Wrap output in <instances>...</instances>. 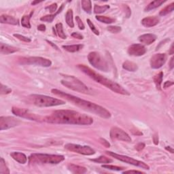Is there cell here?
Here are the masks:
<instances>
[{
    "mask_svg": "<svg viewBox=\"0 0 174 174\" xmlns=\"http://www.w3.org/2000/svg\"><path fill=\"white\" fill-rule=\"evenodd\" d=\"M173 82H171V81H167L165 82V83H164V85H163V87L164 88H168V87H170L171 86H172V85H173Z\"/></svg>",
    "mask_w": 174,
    "mask_h": 174,
    "instance_id": "cell-47",
    "label": "cell"
},
{
    "mask_svg": "<svg viewBox=\"0 0 174 174\" xmlns=\"http://www.w3.org/2000/svg\"><path fill=\"white\" fill-rule=\"evenodd\" d=\"M123 67L124 70L129 71H136L138 70V67H137V64L129 61H124L123 64Z\"/></svg>",
    "mask_w": 174,
    "mask_h": 174,
    "instance_id": "cell-23",
    "label": "cell"
},
{
    "mask_svg": "<svg viewBox=\"0 0 174 174\" xmlns=\"http://www.w3.org/2000/svg\"><path fill=\"white\" fill-rule=\"evenodd\" d=\"M146 52V49L143 45L140 44H134L131 45L128 48V53L131 56L140 57L142 56Z\"/></svg>",
    "mask_w": 174,
    "mask_h": 174,
    "instance_id": "cell-15",
    "label": "cell"
},
{
    "mask_svg": "<svg viewBox=\"0 0 174 174\" xmlns=\"http://www.w3.org/2000/svg\"><path fill=\"white\" fill-rule=\"evenodd\" d=\"M64 8V4H62L61 6L60 7V8L59 9V10L55 12V14H51V15H47V16H42V17L40 18V20L42 21H44V22H52L53 21V20L55 19V18L56 17V16L57 14H59L63 10V9Z\"/></svg>",
    "mask_w": 174,
    "mask_h": 174,
    "instance_id": "cell-22",
    "label": "cell"
},
{
    "mask_svg": "<svg viewBox=\"0 0 174 174\" xmlns=\"http://www.w3.org/2000/svg\"><path fill=\"white\" fill-rule=\"evenodd\" d=\"M110 137L111 140H118L126 142H131V138L125 131L119 127H114L110 130Z\"/></svg>",
    "mask_w": 174,
    "mask_h": 174,
    "instance_id": "cell-12",
    "label": "cell"
},
{
    "mask_svg": "<svg viewBox=\"0 0 174 174\" xmlns=\"http://www.w3.org/2000/svg\"><path fill=\"white\" fill-rule=\"evenodd\" d=\"M47 42H48V43L49 44L51 45V46H52V47H53L54 48H55V49H56V50H58V51H59V48H58V47H57V46H56L55 44H54L53 43H52V42H51V41H48V40H47Z\"/></svg>",
    "mask_w": 174,
    "mask_h": 174,
    "instance_id": "cell-50",
    "label": "cell"
},
{
    "mask_svg": "<svg viewBox=\"0 0 174 174\" xmlns=\"http://www.w3.org/2000/svg\"><path fill=\"white\" fill-rule=\"evenodd\" d=\"M12 92V89L9 87L4 86L3 84H1V89H0V93L2 95H7L10 93Z\"/></svg>",
    "mask_w": 174,
    "mask_h": 174,
    "instance_id": "cell-39",
    "label": "cell"
},
{
    "mask_svg": "<svg viewBox=\"0 0 174 174\" xmlns=\"http://www.w3.org/2000/svg\"><path fill=\"white\" fill-rule=\"evenodd\" d=\"M165 149L167 150H168L169 152H170L171 153H173L174 152V150H173V149L172 148V147H170V146H167L166 148H165Z\"/></svg>",
    "mask_w": 174,
    "mask_h": 174,
    "instance_id": "cell-53",
    "label": "cell"
},
{
    "mask_svg": "<svg viewBox=\"0 0 174 174\" xmlns=\"http://www.w3.org/2000/svg\"><path fill=\"white\" fill-rule=\"evenodd\" d=\"M95 18H96L97 21H99L101 22H103V23H106V24H111L115 22V20L114 18L107 17V16H98L97 15L95 16Z\"/></svg>",
    "mask_w": 174,
    "mask_h": 174,
    "instance_id": "cell-31",
    "label": "cell"
},
{
    "mask_svg": "<svg viewBox=\"0 0 174 174\" xmlns=\"http://www.w3.org/2000/svg\"><path fill=\"white\" fill-rule=\"evenodd\" d=\"M0 22L2 23H6L12 25H17L18 24V20L12 16L7 14H2L0 16Z\"/></svg>",
    "mask_w": 174,
    "mask_h": 174,
    "instance_id": "cell-20",
    "label": "cell"
},
{
    "mask_svg": "<svg viewBox=\"0 0 174 174\" xmlns=\"http://www.w3.org/2000/svg\"><path fill=\"white\" fill-rule=\"evenodd\" d=\"M12 113L17 116H19L21 118H23V119H26L30 120H34V121H44V118H42L37 115L36 114L32 113L31 111L28 110L27 109H25V108H20L17 107H13L12 109Z\"/></svg>",
    "mask_w": 174,
    "mask_h": 174,
    "instance_id": "cell-10",
    "label": "cell"
},
{
    "mask_svg": "<svg viewBox=\"0 0 174 174\" xmlns=\"http://www.w3.org/2000/svg\"><path fill=\"white\" fill-rule=\"evenodd\" d=\"M34 14V12H31L30 14L29 15H25L21 19V25L23 27L30 29L31 28V24H30V19L31 16Z\"/></svg>",
    "mask_w": 174,
    "mask_h": 174,
    "instance_id": "cell-26",
    "label": "cell"
},
{
    "mask_svg": "<svg viewBox=\"0 0 174 174\" xmlns=\"http://www.w3.org/2000/svg\"><path fill=\"white\" fill-rule=\"evenodd\" d=\"M55 29H56V31H57L58 35L59 36L60 38L63 39V40L67 38V35H65L64 30H63V24L61 23V22H59V23L56 24Z\"/></svg>",
    "mask_w": 174,
    "mask_h": 174,
    "instance_id": "cell-29",
    "label": "cell"
},
{
    "mask_svg": "<svg viewBox=\"0 0 174 174\" xmlns=\"http://www.w3.org/2000/svg\"><path fill=\"white\" fill-rule=\"evenodd\" d=\"M174 59V58L172 57V58H171V59H170V62H169V67H170V69L171 70H172V69L174 67V63H173V60Z\"/></svg>",
    "mask_w": 174,
    "mask_h": 174,
    "instance_id": "cell-49",
    "label": "cell"
},
{
    "mask_svg": "<svg viewBox=\"0 0 174 174\" xmlns=\"http://www.w3.org/2000/svg\"><path fill=\"white\" fill-rule=\"evenodd\" d=\"M65 157L63 155L48 154L34 153L29 157V163L34 164H59L63 161Z\"/></svg>",
    "mask_w": 174,
    "mask_h": 174,
    "instance_id": "cell-5",
    "label": "cell"
},
{
    "mask_svg": "<svg viewBox=\"0 0 174 174\" xmlns=\"http://www.w3.org/2000/svg\"><path fill=\"white\" fill-rule=\"evenodd\" d=\"M100 141H101V142L102 143V144H103L104 146H106V148H110V144L109 142H107V140H106L105 139H103V138H101Z\"/></svg>",
    "mask_w": 174,
    "mask_h": 174,
    "instance_id": "cell-45",
    "label": "cell"
},
{
    "mask_svg": "<svg viewBox=\"0 0 174 174\" xmlns=\"http://www.w3.org/2000/svg\"><path fill=\"white\" fill-rule=\"evenodd\" d=\"M61 83L65 87L74 91L84 94L89 93V90L87 85L74 75H64V78L61 81Z\"/></svg>",
    "mask_w": 174,
    "mask_h": 174,
    "instance_id": "cell-6",
    "label": "cell"
},
{
    "mask_svg": "<svg viewBox=\"0 0 174 174\" xmlns=\"http://www.w3.org/2000/svg\"><path fill=\"white\" fill-rule=\"evenodd\" d=\"M165 2V1H163V0H156V1H154L152 2L148 5L146 8H145V11H150L152 10L155 9L156 8L159 7L160 6H161Z\"/></svg>",
    "mask_w": 174,
    "mask_h": 174,
    "instance_id": "cell-24",
    "label": "cell"
},
{
    "mask_svg": "<svg viewBox=\"0 0 174 174\" xmlns=\"http://www.w3.org/2000/svg\"><path fill=\"white\" fill-rule=\"evenodd\" d=\"M102 167L104 169H110V170H112V171H121L124 169L123 168V167L114 166V165H102Z\"/></svg>",
    "mask_w": 174,
    "mask_h": 174,
    "instance_id": "cell-38",
    "label": "cell"
},
{
    "mask_svg": "<svg viewBox=\"0 0 174 174\" xmlns=\"http://www.w3.org/2000/svg\"><path fill=\"white\" fill-rule=\"evenodd\" d=\"M91 160L97 163H110L112 162V160L105 156H101L97 159H91Z\"/></svg>",
    "mask_w": 174,
    "mask_h": 174,
    "instance_id": "cell-34",
    "label": "cell"
},
{
    "mask_svg": "<svg viewBox=\"0 0 174 174\" xmlns=\"http://www.w3.org/2000/svg\"><path fill=\"white\" fill-rule=\"evenodd\" d=\"M18 48L11 47L8 44H6L4 43L0 44V51L2 55H9V54H12L14 52L18 51Z\"/></svg>",
    "mask_w": 174,
    "mask_h": 174,
    "instance_id": "cell-18",
    "label": "cell"
},
{
    "mask_svg": "<svg viewBox=\"0 0 174 174\" xmlns=\"http://www.w3.org/2000/svg\"><path fill=\"white\" fill-rule=\"evenodd\" d=\"M75 21H76V22L78 24V27L80 29V30H84L85 29V26L84 25V23L83 22V21H82V19L79 17L78 16H75Z\"/></svg>",
    "mask_w": 174,
    "mask_h": 174,
    "instance_id": "cell-41",
    "label": "cell"
},
{
    "mask_svg": "<svg viewBox=\"0 0 174 174\" xmlns=\"http://www.w3.org/2000/svg\"><path fill=\"white\" fill-rule=\"evenodd\" d=\"M20 120L12 116L0 117V130H7L20 124Z\"/></svg>",
    "mask_w": 174,
    "mask_h": 174,
    "instance_id": "cell-13",
    "label": "cell"
},
{
    "mask_svg": "<svg viewBox=\"0 0 174 174\" xmlns=\"http://www.w3.org/2000/svg\"><path fill=\"white\" fill-rule=\"evenodd\" d=\"M57 8V4H56V3H55V4H52V5L49 6H47V7L46 8V9L48 10L51 13H55Z\"/></svg>",
    "mask_w": 174,
    "mask_h": 174,
    "instance_id": "cell-42",
    "label": "cell"
},
{
    "mask_svg": "<svg viewBox=\"0 0 174 174\" xmlns=\"http://www.w3.org/2000/svg\"><path fill=\"white\" fill-rule=\"evenodd\" d=\"M169 55H173V53H174V51H173V44H172V46H171V48H170V50H169Z\"/></svg>",
    "mask_w": 174,
    "mask_h": 174,
    "instance_id": "cell-52",
    "label": "cell"
},
{
    "mask_svg": "<svg viewBox=\"0 0 174 174\" xmlns=\"http://www.w3.org/2000/svg\"><path fill=\"white\" fill-rule=\"evenodd\" d=\"M83 48V45L82 44H74V45H66L63 46V48L65 51L70 52H75L80 51Z\"/></svg>",
    "mask_w": 174,
    "mask_h": 174,
    "instance_id": "cell-25",
    "label": "cell"
},
{
    "mask_svg": "<svg viewBox=\"0 0 174 174\" xmlns=\"http://www.w3.org/2000/svg\"><path fill=\"white\" fill-rule=\"evenodd\" d=\"M156 40V35L152 34H147L140 35L139 37V40L142 44L146 45H150Z\"/></svg>",
    "mask_w": 174,
    "mask_h": 174,
    "instance_id": "cell-17",
    "label": "cell"
},
{
    "mask_svg": "<svg viewBox=\"0 0 174 174\" xmlns=\"http://www.w3.org/2000/svg\"><path fill=\"white\" fill-rule=\"evenodd\" d=\"M163 73L162 71H160L159 74H156L154 78V84H155L156 85V89L159 91L161 90V84L163 82Z\"/></svg>",
    "mask_w": 174,
    "mask_h": 174,
    "instance_id": "cell-27",
    "label": "cell"
},
{
    "mask_svg": "<svg viewBox=\"0 0 174 174\" xmlns=\"http://www.w3.org/2000/svg\"><path fill=\"white\" fill-rule=\"evenodd\" d=\"M144 147H145V144L144 143H140L136 146V149L138 152H140V151H142L144 148Z\"/></svg>",
    "mask_w": 174,
    "mask_h": 174,
    "instance_id": "cell-44",
    "label": "cell"
},
{
    "mask_svg": "<svg viewBox=\"0 0 174 174\" xmlns=\"http://www.w3.org/2000/svg\"><path fill=\"white\" fill-rule=\"evenodd\" d=\"M106 152L108 154V155H110V156L113 157V158L116 159L117 160H120V161L130 164V165H132L134 166L141 167V168L144 169H147V170L150 169V167L146 163H144L142 161H140V160L134 159L133 158H131V157L127 156L121 155V154H119L114 153L112 152H109V151H106Z\"/></svg>",
    "mask_w": 174,
    "mask_h": 174,
    "instance_id": "cell-8",
    "label": "cell"
},
{
    "mask_svg": "<svg viewBox=\"0 0 174 174\" xmlns=\"http://www.w3.org/2000/svg\"><path fill=\"white\" fill-rule=\"evenodd\" d=\"M88 60L93 67L97 70L108 71H109V65L107 61L97 52H91L88 55Z\"/></svg>",
    "mask_w": 174,
    "mask_h": 174,
    "instance_id": "cell-7",
    "label": "cell"
},
{
    "mask_svg": "<svg viewBox=\"0 0 174 174\" xmlns=\"http://www.w3.org/2000/svg\"><path fill=\"white\" fill-rule=\"evenodd\" d=\"M19 63L22 65H33L44 67H51L52 65V61L50 59L40 57H22L19 60Z\"/></svg>",
    "mask_w": 174,
    "mask_h": 174,
    "instance_id": "cell-9",
    "label": "cell"
},
{
    "mask_svg": "<svg viewBox=\"0 0 174 174\" xmlns=\"http://www.w3.org/2000/svg\"><path fill=\"white\" fill-rule=\"evenodd\" d=\"M173 9H174V3L172 2V4L168 5V6H167L165 8H164L159 13V14L160 16H165L167 14H168L169 13H171L172 12H173Z\"/></svg>",
    "mask_w": 174,
    "mask_h": 174,
    "instance_id": "cell-33",
    "label": "cell"
},
{
    "mask_svg": "<svg viewBox=\"0 0 174 174\" xmlns=\"http://www.w3.org/2000/svg\"><path fill=\"white\" fill-rule=\"evenodd\" d=\"M13 35H14V37H15L16 38H17L18 40L22 41V42H27V43H28V42H30L31 41L30 38H29L27 37H25V36L20 35V34H15Z\"/></svg>",
    "mask_w": 174,
    "mask_h": 174,
    "instance_id": "cell-40",
    "label": "cell"
},
{
    "mask_svg": "<svg viewBox=\"0 0 174 174\" xmlns=\"http://www.w3.org/2000/svg\"><path fill=\"white\" fill-rule=\"evenodd\" d=\"M65 21H66L67 24L70 26L71 28L74 27V23L73 21V11L72 10H68L66 14H65Z\"/></svg>",
    "mask_w": 174,
    "mask_h": 174,
    "instance_id": "cell-28",
    "label": "cell"
},
{
    "mask_svg": "<svg viewBox=\"0 0 174 174\" xmlns=\"http://www.w3.org/2000/svg\"><path fill=\"white\" fill-rule=\"evenodd\" d=\"M87 23L88 25V26H89V27L90 29H91L92 31H93V33H94V34L95 35H99V31H98V29L95 27V25L93 23V22H92L90 19H87Z\"/></svg>",
    "mask_w": 174,
    "mask_h": 174,
    "instance_id": "cell-37",
    "label": "cell"
},
{
    "mask_svg": "<svg viewBox=\"0 0 174 174\" xmlns=\"http://www.w3.org/2000/svg\"><path fill=\"white\" fill-rule=\"evenodd\" d=\"M44 122L51 124L90 125L93 124V119L88 115L76 111L61 110L55 111L50 116L44 117Z\"/></svg>",
    "mask_w": 174,
    "mask_h": 174,
    "instance_id": "cell-1",
    "label": "cell"
},
{
    "mask_svg": "<svg viewBox=\"0 0 174 174\" xmlns=\"http://www.w3.org/2000/svg\"><path fill=\"white\" fill-rule=\"evenodd\" d=\"M38 30L40 31H46V26L43 24L40 25L38 26Z\"/></svg>",
    "mask_w": 174,
    "mask_h": 174,
    "instance_id": "cell-48",
    "label": "cell"
},
{
    "mask_svg": "<svg viewBox=\"0 0 174 174\" xmlns=\"http://www.w3.org/2000/svg\"><path fill=\"white\" fill-rule=\"evenodd\" d=\"M107 31L112 33V34H118V33H120L122 31V29L119 26H109L107 27Z\"/></svg>",
    "mask_w": 174,
    "mask_h": 174,
    "instance_id": "cell-36",
    "label": "cell"
},
{
    "mask_svg": "<svg viewBox=\"0 0 174 174\" xmlns=\"http://www.w3.org/2000/svg\"><path fill=\"white\" fill-rule=\"evenodd\" d=\"M154 142L156 144V145H157V144H159V137L157 136H154Z\"/></svg>",
    "mask_w": 174,
    "mask_h": 174,
    "instance_id": "cell-51",
    "label": "cell"
},
{
    "mask_svg": "<svg viewBox=\"0 0 174 174\" xmlns=\"http://www.w3.org/2000/svg\"><path fill=\"white\" fill-rule=\"evenodd\" d=\"M10 156L13 159L21 164H25L27 161V158L25 154L19 152H13L10 154Z\"/></svg>",
    "mask_w": 174,
    "mask_h": 174,
    "instance_id": "cell-21",
    "label": "cell"
},
{
    "mask_svg": "<svg viewBox=\"0 0 174 174\" xmlns=\"http://www.w3.org/2000/svg\"><path fill=\"white\" fill-rule=\"evenodd\" d=\"M0 173L2 174H9L10 171L8 167L6 165V162L3 158H1L0 160Z\"/></svg>",
    "mask_w": 174,
    "mask_h": 174,
    "instance_id": "cell-35",
    "label": "cell"
},
{
    "mask_svg": "<svg viewBox=\"0 0 174 174\" xmlns=\"http://www.w3.org/2000/svg\"><path fill=\"white\" fill-rule=\"evenodd\" d=\"M167 56L165 54L159 53L152 56L150 59V66L152 69H159L165 63Z\"/></svg>",
    "mask_w": 174,
    "mask_h": 174,
    "instance_id": "cell-14",
    "label": "cell"
},
{
    "mask_svg": "<svg viewBox=\"0 0 174 174\" xmlns=\"http://www.w3.org/2000/svg\"><path fill=\"white\" fill-rule=\"evenodd\" d=\"M65 148L70 152L83 154V155H93L95 153V151L90 146H81L74 144H66L65 146Z\"/></svg>",
    "mask_w": 174,
    "mask_h": 174,
    "instance_id": "cell-11",
    "label": "cell"
},
{
    "mask_svg": "<svg viewBox=\"0 0 174 174\" xmlns=\"http://www.w3.org/2000/svg\"><path fill=\"white\" fill-rule=\"evenodd\" d=\"M144 173V172H140V171H137V170H128V171H125L123 173Z\"/></svg>",
    "mask_w": 174,
    "mask_h": 174,
    "instance_id": "cell-46",
    "label": "cell"
},
{
    "mask_svg": "<svg viewBox=\"0 0 174 174\" xmlns=\"http://www.w3.org/2000/svg\"><path fill=\"white\" fill-rule=\"evenodd\" d=\"M51 92L54 95H57V96L61 98H63V99H66L67 101H70L71 103H73L75 106L81 108L85 111H89L91 113H93L95 115H97L103 119H110L111 117V113L106 108L97 105L95 103L91 102V101H86L84 99H82L80 98L74 96V95L67 94L65 92L59 91L58 89H52Z\"/></svg>",
    "mask_w": 174,
    "mask_h": 174,
    "instance_id": "cell-2",
    "label": "cell"
},
{
    "mask_svg": "<svg viewBox=\"0 0 174 174\" xmlns=\"http://www.w3.org/2000/svg\"><path fill=\"white\" fill-rule=\"evenodd\" d=\"M110 8V6L104 5V6H98L95 5L94 6V12L95 14H101Z\"/></svg>",
    "mask_w": 174,
    "mask_h": 174,
    "instance_id": "cell-32",
    "label": "cell"
},
{
    "mask_svg": "<svg viewBox=\"0 0 174 174\" xmlns=\"http://www.w3.org/2000/svg\"><path fill=\"white\" fill-rule=\"evenodd\" d=\"M78 67L79 70L83 71L88 76H89L91 78H92L93 80L96 81L97 83H99L103 85L106 87L108 88L111 91L118 94L123 95H129L130 93L128 92L126 89L121 87L120 84L114 83L112 80L107 79V78L103 77V75L101 74L97 73L95 71H93L92 69L84 65H78Z\"/></svg>",
    "mask_w": 174,
    "mask_h": 174,
    "instance_id": "cell-3",
    "label": "cell"
},
{
    "mask_svg": "<svg viewBox=\"0 0 174 174\" xmlns=\"http://www.w3.org/2000/svg\"><path fill=\"white\" fill-rule=\"evenodd\" d=\"M28 101L29 103L38 107H53L65 103L61 99L42 95H31L28 97Z\"/></svg>",
    "mask_w": 174,
    "mask_h": 174,
    "instance_id": "cell-4",
    "label": "cell"
},
{
    "mask_svg": "<svg viewBox=\"0 0 174 174\" xmlns=\"http://www.w3.org/2000/svg\"><path fill=\"white\" fill-rule=\"evenodd\" d=\"M81 4L82 8L85 12L88 13V14H91L92 4L91 1H89V0H83L81 2Z\"/></svg>",
    "mask_w": 174,
    "mask_h": 174,
    "instance_id": "cell-30",
    "label": "cell"
},
{
    "mask_svg": "<svg viewBox=\"0 0 174 174\" xmlns=\"http://www.w3.org/2000/svg\"><path fill=\"white\" fill-rule=\"evenodd\" d=\"M159 22V18L156 16H148L144 18L142 21V24L146 27H152Z\"/></svg>",
    "mask_w": 174,
    "mask_h": 174,
    "instance_id": "cell-16",
    "label": "cell"
},
{
    "mask_svg": "<svg viewBox=\"0 0 174 174\" xmlns=\"http://www.w3.org/2000/svg\"><path fill=\"white\" fill-rule=\"evenodd\" d=\"M67 169L71 173L75 174H83L87 172V169L86 167L75 165V164H70V165H68Z\"/></svg>",
    "mask_w": 174,
    "mask_h": 174,
    "instance_id": "cell-19",
    "label": "cell"
},
{
    "mask_svg": "<svg viewBox=\"0 0 174 174\" xmlns=\"http://www.w3.org/2000/svg\"><path fill=\"white\" fill-rule=\"evenodd\" d=\"M40 3H41V2H33L32 3H31V4L32 5H35V4H40Z\"/></svg>",
    "mask_w": 174,
    "mask_h": 174,
    "instance_id": "cell-54",
    "label": "cell"
},
{
    "mask_svg": "<svg viewBox=\"0 0 174 174\" xmlns=\"http://www.w3.org/2000/svg\"><path fill=\"white\" fill-rule=\"evenodd\" d=\"M71 36L74 38H76V39H79V40H83L84 37L83 35H82L79 33H77V32H74L73 34H71Z\"/></svg>",
    "mask_w": 174,
    "mask_h": 174,
    "instance_id": "cell-43",
    "label": "cell"
}]
</instances>
